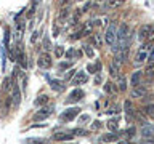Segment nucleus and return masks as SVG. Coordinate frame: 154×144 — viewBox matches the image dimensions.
<instances>
[{
	"mask_svg": "<svg viewBox=\"0 0 154 144\" xmlns=\"http://www.w3.org/2000/svg\"><path fill=\"white\" fill-rule=\"evenodd\" d=\"M116 37H117V26L114 22H111L108 26V29H106V34H104V43L112 46L116 42Z\"/></svg>",
	"mask_w": 154,
	"mask_h": 144,
	"instance_id": "nucleus-1",
	"label": "nucleus"
},
{
	"mask_svg": "<svg viewBox=\"0 0 154 144\" xmlns=\"http://www.w3.org/2000/svg\"><path fill=\"white\" fill-rule=\"evenodd\" d=\"M53 110H55V107H53L51 104L43 106V107H40L35 114H34V120H45V118H48L53 114Z\"/></svg>",
	"mask_w": 154,
	"mask_h": 144,
	"instance_id": "nucleus-2",
	"label": "nucleus"
},
{
	"mask_svg": "<svg viewBox=\"0 0 154 144\" xmlns=\"http://www.w3.org/2000/svg\"><path fill=\"white\" fill-rule=\"evenodd\" d=\"M79 112H80V109L79 107H69V109H66L64 112H63L61 115H60V120L61 122H72L77 115H79Z\"/></svg>",
	"mask_w": 154,
	"mask_h": 144,
	"instance_id": "nucleus-3",
	"label": "nucleus"
},
{
	"mask_svg": "<svg viewBox=\"0 0 154 144\" xmlns=\"http://www.w3.org/2000/svg\"><path fill=\"white\" fill-rule=\"evenodd\" d=\"M152 29H154L152 24H143V26H140V29H138V40L140 42H146L148 37L151 35Z\"/></svg>",
	"mask_w": 154,
	"mask_h": 144,
	"instance_id": "nucleus-4",
	"label": "nucleus"
},
{
	"mask_svg": "<svg viewBox=\"0 0 154 144\" xmlns=\"http://www.w3.org/2000/svg\"><path fill=\"white\" fill-rule=\"evenodd\" d=\"M148 58H149V43H148V45H143V46L137 51V55H135V62L141 64V62H144Z\"/></svg>",
	"mask_w": 154,
	"mask_h": 144,
	"instance_id": "nucleus-5",
	"label": "nucleus"
},
{
	"mask_svg": "<svg viewBox=\"0 0 154 144\" xmlns=\"http://www.w3.org/2000/svg\"><path fill=\"white\" fill-rule=\"evenodd\" d=\"M38 67L40 69H50L51 67V56L50 53H42L40 56H38Z\"/></svg>",
	"mask_w": 154,
	"mask_h": 144,
	"instance_id": "nucleus-6",
	"label": "nucleus"
},
{
	"mask_svg": "<svg viewBox=\"0 0 154 144\" xmlns=\"http://www.w3.org/2000/svg\"><path fill=\"white\" fill-rule=\"evenodd\" d=\"M84 96H85L84 90H82V88H75V90H72L69 93V96H67L66 101H67V103H77V101H80Z\"/></svg>",
	"mask_w": 154,
	"mask_h": 144,
	"instance_id": "nucleus-7",
	"label": "nucleus"
},
{
	"mask_svg": "<svg viewBox=\"0 0 154 144\" xmlns=\"http://www.w3.org/2000/svg\"><path fill=\"white\" fill-rule=\"evenodd\" d=\"M47 80H48V85L53 88V91H58V93H63V91L66 90V85L63 83V82L60 80H56V79H51V77H47Z\"/></svg>",
	"mask_w": 154,
	"mask_h": 144,
	"instance_id": "nucleus-8",
	"label": "nucleus"
},
{
	"mask_svg": "<svg viewBox=\"0 0 154 144\" xmlns=\"http://www.w3.org/2000/svg\"><path fill=\"white\" fill-rule=\"evenodd\" d=\"M74 133L72 131H61V133H55L53 134V141H71L74 139Z\"/></svg>",
	"mask_w": 154,
	"mask_h": 144,
	"instance_id": "nucleus-9",
	"label": "nucleus"
},
{
	"mask_svg": "<svg viewBox=\"0 0 154 144\" xmlns=\"http://www.w3.org/2000/svg\"><path fill=\"white\" fill-rule=\"evenodd\" d=\"M24 26H26V22H24V21L18 22L16 26H14V31H13V40L14 42L21 40V37H23V34H24Z\"/></svg>",
	"mask_w": 154,
	"mask_h": 144,
	"instance_id": "nucleus-10",
	"label": "nucleus"
},
{
	"mask_svg": "<svg viewBox=\"0 0 154 144\" xmlns=\"http://www.w3.org/2000/svg\"><path fill=\"white\" fill-rule=\"evenodd\" d=\"M143 70H135L133 74H132V77H130V85L133 86H140V83H141V80H143Z\"/></svg>",
	"mask_w": 154,
	"mask_h": 144,
	"instance_id": "nucleus-11",
	"label": "nucleus"
},
{
	"mask_svg": "<svg viewBox=\"0 0 154 144\" xmlns=\"http://www.w3.org/2000/svg\"><path fill=\"white\" fill-rule=\"evenodd\" d=\"M116 90H119L120 93H124V91H127V79L122 75L117 77V80H116Z\"/></svg>",
	"mask_w": 154,
	"mask_h": 144,
	"instance_id": "nucleus-12",
	"label": "nucleus"
},
{
	"mask_svg": "<svg viewBox=\"0 0 154 144\" xmlns=\"http://www.w3.org/2000/svg\"><path fill=\"white\" fill-rule=\"evenodd\" d=\"M19 99H21V91H19L16 82H13V103H14V109L19 106Z\"/></svg>",
	"mask_w": 154,
	"mask_h": 144,
	"instance_id": "nucleus-13",
	"label": "nucleus"
},
{
	"mask_svg": "<svg viewBox=\"0 0 154 144\" xmlns=\"http://www.w3.org/2000/svg\"><path fill=\"white\" fill-rule=\"evenodd\" d=\"M141 136H143V139L154 138V127H151V125H143V128H141Z\"/></svg>",
	"mask_w": 154,
	"mask_h": 144,
	"instance_id": "nucleus-14",
	"label": "nucleus"
},
{
	"mask_svg": "<svg viewBox=\"0 0 154 144\" xmlns=\"http://www.w3.org/2000/svg\"><path fill=\"white\" fill-rule=\"evenodd\" d=\"M88 82V79H87V75L84 74V72H75V79L72 80V83H74L75 86H79L82 83H87Z\"/></svg>",
	"mask_w": 154,
	"mask_h": 144,
	"instance_id": "nucleus-15",
	"label": "nucleus"
},
{
	"mask_svg": "<svg viewBox=\"0 0 154 144\" xmlns=\"http://www.w3.org/2000/svg\"><path fill=\"white\" fill-rule=\"evenodd\" d=\"M124 109H125V112H127V115H128V120L130 118H133V114H135V107H133V103H132V101H130V99H127V101H125V103H124Z\"/></svg>",
	"mask_w": 154,
	"mask_h": 144,
	"instance_id": "nucleus-16",
	"label": "nucleus"
},
{
	"mask_svg": "<svg viewBox=\"0 0 154 144\" xmlns=\"http://www.w3.org/2000/svg\"><path fill=\"white\" fill-rule=\"evenodd\" d=\"M119 131L117 133H106L100 138V142H111V141H117V136H119Z\"/></svg>",
	"mask_w": 154,
	"mask_h": 144,
	"instance_id": "nucleus-17",
	"label": "nucleus"
},
{
	"mask_svg": "<svg viewBox=\"0 0 154 144\" xmlns=\"http://www.w3.org/2000/svg\"><path fill=\"white\" fill-rule=\"evenodd\" d=\"M106 127H108V130L111 133H117L119 130V120L117 118H109L108 123H106Z\"/></svg>",
	"mask_w": 154,
	"mask_h": 144,
	"instance_id": "nucleus-18",
	"label": "nucleus"
},
{
	"mask_svg": "<svg viewBox=\"0 0 154 144\" xmlns=\"http://www.w3.org/2000/svg\"><path fill=\"white\" fill-rule=\"evenodd\" d=\"M130 94H132V98H143L146 94V88L144 86H135Z\"/></svg>",
	"mask_w": 154,
	"mask_h": 144,
	"instance_id": "nucleus-19",
	"label": "nucleus"
},
{
	"mask_svg": "<svg viewBox=\"0 0 154 144\" xmlns=\"http://www.w3.org/2000/svg\"><path fill=\"white\" fill-rule=\"evenodd\" d=\"M120 64H122V61H120V59H114L112 62H111L109 70H111V74H112L114 77H117V72H119V69H120Z\"/></svg>",
	"mask_w": 154,
	"mask_h": 144,
	"instance_id": "nucleus-20",
	"label": "nucleus"
},
{
	"mask_svg": "<svg viewBox=\"0 0 154 144\" xmlns=\"http://www.w3.org/2000/svg\"><path fill=\"white\" fill-rule=\"evenodd\" d=\"M48 101H50V96L48 94H42V96H38V98L35 99V106H40V107H43V106H47L48 104Z\"/></svg>",
	"mask_w": 154,
	"mask_h": 144,
	"instance_id": "nucleus-21",
	"label": "nucleus"
},
{
	"mask_svg": "<svg viewBox=\"0 0 154 144\" xmlns=\"http://www.w3.org/2000/svg\"><path fill=\"white\" fill-rule=\"evenodd\" d=\"M143 112L146 114V115H148L149 118H152V120H154V103H151V104H148L146 107L143 109Z\"/></svg>",
	"mask_w": 154,
	"mask_h": 144,
	"instance_id": "nucleus-22",
	"label": "nucleus"
},
{
	"mask_svg": "<svg viewBox=\"0 0 154 144\" xmlns=\"http://www.w3.org/2000/svg\"><path fill=\"white\" fill-rule=\"evenodd\" d=\"M146 77H149V79H154V62H149L148 67H146V70L143 72Z\"/></svg>",
	"mask_w": 154,
	"mask_h": 144,
	"instance_id": "nucleus-23",
	"label": "nucleus"
},
{
	"mask_svg": "<svg viewBox=\"0 0 154 144\" xmlns=\"http://www.w3.org/2000/svg\"><path fill=\"white\" fill-rule=\"evenodd\" d=\"M100 69H101V62H100V61H98V62H95V64H88V66H87V70L91 72V74L98 72Z\"/></svg>",
	"mask_w": 154,
	"mask_h": 144,
	"instance_id": "nucleus-24",
	"label": "nucleus"
},
{
	"mask_svg": "<svg viewBox=\"0 0 154 144\" xmlns=\"http://www.w3.org/2000/svg\"><path fill=\"white\" fill-rule=\"evenodd\" d=\"M26 142L27 144H47L45 139H40V138H29L26 139Z\"/></svg>",
	"mask_w": 154,
	"mask_h": 144,
	"instance_id": "nucleus-25",
	"label": "nucleus"
},
{
	"mask_svg": "<svg viewBox=\"0 0 154 144\" xmlns=\"http://www.w3.org/2000/svg\"><path fill=\"white\" fill-rule=\"evenodd\" d=\"M82 50H84V51H85V55H87V56H90V58L95 55V53H93V48H91L88 43H85V45L82 46Z\"/></svg>",
	"mask_w": 154,
	"mask_h": 144,
	"instance_id": "nucleus-26",
	"label": "nucleus"
},
{
	"mask_svg": "<svg viewBox=\"0 0 154 144\" xmlns=\"http://www.w3.org/2000/svg\"><path fill=\"white\" fill-rule=\"evenodd\" d=\"M63 55H64V48H63L61 45H56L55 46V56L56 58H61Z\"/></svg>",
	"mask_w": 154,
	"mask_h": 144,
	"instance_id": "nucleus-27",
	"label": "nucleus"
},
{
	"mask_svg": "<svg viewBox=\"0 0 154 144\" xmlns=\"http://www.w3.org/2000/svg\"><path fill=\"white\" fill-rule=\"evenodd\" d=\"M114 90L116 88H114V85L111 83V82H106V83H104V91H106V93L111 94V93H114Z\"/></svg>",
	"mask_w": 154,
	"mask_h": 144,
	"instance_id": "nucleus-28",
	"label": "nucleus"
},
{
	"mask_svg": "<svg viewBox=\"0 0 154 144\" xmlns=\"http://www.w3.org/2000/svg\"><path fill=\"white\" fill-rule=\"evenodd\" d=\"M40 35H42V29H40V31H37V32H34V34H32L31 42H32V43H35V42H37V38L40 37Z\"/></svg>",
	"mask_w": 154,
	"mask_h": 144,
	"instance_id": "nucleus-29",
	"label": "nucleus"
},
{
	"mask_svg": "<svg viewBox=\"0 0 154 144\" xmlns=\"http://www.w3.org/2000/svg\"><path fill=\"white\" fill-rule=\"evenodd\" d=\"M72 133H74V136H87L88 134V131H84V130H79V128L74 130Z\"/></svg>",
	"mask_w": 154,
	"mask_h": 144,
	"instance_id": "nucleus-30",
	"label": "nucleus"
},
{
	"mask_svg": "<svg viewBox=\"0 0 154 144\" xmlns=\"http://www.w3.org/2000/svg\"><path fill=\"white\" fill-rule=\"evenodd\" d=\"M106 5H108L109 8H116V7H120V5H122V2H116V0H111V2H108Z\"/></svg>",
	"mask_w": 154,
	"mask_h": 144,
	"instance_id": "nucleus-31",
	"label": "nucleus"
},
{
	"mask_svg": "<svg viewBox=\"0 0 154 144\" xmlns=\"http://www.w3.org/2000/svg\"><path fill=\"white\" fill-rule=\"evenodd\" d=\"M135 133H137V130H135L133 127H130V128H127V130L124 131V134H127V136H133Z\"/></svg>",
	"mask_w": 154,
	"mask_h": 144,
	"instance_id": "nucleus-32",
	"label": "nucleus"
},
{
	"mask_svg": "<svg viewBox=\"0 0 154 144\" xmlns=\"http://www.w3.org/2000/svg\"><path fill=\"white\" fill-rule=\"evenodd\" d=\"M91 42H93V45H95V46H101L100 35H93V37H91Z\"/></svg>",
	"mask_w": 154,
	"mask_h": 144,
	"instance_id": "nucleus-33",
	"label": "nucleus"
},
{
	"mask_svg": "<svg viewBox=\"0 0 154 144\" xmlns=\"http://www.w3.org/2000/svg\"><path fill=\"white\" fill-rule=\"evenodd\" d=\"M71 66H72V62H71V61H66V62H61V64H60L61 69H69Z\"/></svg>",
	"mask_w": 154,
	"mask_h": 144,
	"instance_id": "nucleus-34",
	"label": "nucleus"
},
{
	"mask_svg": "<svg viewBox=\"0 0 154 144\" xmlns=\"http://www.w3.org/2000/svg\"><path fill=\"white\" fill-rule=\"evenodd\" d=\"M88 118H90V115L84 114V115H82V117H80V120H79V122H80V123H85V122H88Z\"/></svg>",
	"mask_w": 154,
	"mask_h": 144,
	"instance_id": "nucleus-35",
	"label": "nucleus"
},
{
	"mask_svg": "<svg viewBox=\"0 0 154 144\" xmlns=\"http://www.w3.org/2000/svg\"><path fill=\"white\" fill-rule=\"evenodd\" d=\"M72 75H75V70H69V72H67V74H66V77H64V79H66V80H69Z\"/></svg>",
	"mask_w": 154,
	"mask_h": 144,
	"instance_id": "nucleus-36",
	"label": "nucleus"
},
{
	"mask_svg": "<svg viewBox=\"0 0 154 144\" xmlns=\"http://www.w3.org/2000/svg\"><path fill=\"white\" fill-rule=\"evenodd\" d=\"M100 127H101V122H98V120L93 122V125H91V128H100Z\"/></svg>",
	"mask_w": 154,
	"mask_h": 144,
	"instance_id": "nucleus-37",
	"label": "nucleus"
},
{
	"mask_svg": "<svg viewBox=\"0 0 154 144\" xmlns=\"http://www.w3.org/2000/svg\"><path fill=\"white\" fill-rule=\"evenodd\" d=\"M117 144H133V142H130V141H120V142H117Z\"/></svg>",
	"mask_w": 154,
	"mask_h": 144,
	"instance_id": "nucleus-38",
	"label": "nucleus"
}]
</instances>
